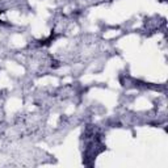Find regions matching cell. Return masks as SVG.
Segmentation results:
<instances>
[{
	"mask_svg": "<svg viewBox=\"0 0 168 168\" xmlns=\"http://www.w3.org/2000/svg\"><path fill=\"white\" fill-rule=\"evenodd\" d=\"M2 13H3V11H2V9H0V15H2Z\"/></svg>",
	"mask_w": 168,
	"mask_h": 168,
	"instance_id": "1",
	"label": "cell"
}]
</instances>
